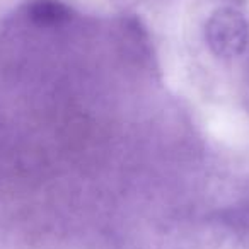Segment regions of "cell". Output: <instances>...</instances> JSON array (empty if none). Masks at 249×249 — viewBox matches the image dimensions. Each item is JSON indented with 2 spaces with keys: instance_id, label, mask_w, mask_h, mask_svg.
<instances>
[{
  "instance_id": "cell-1",
  "label": "cell",
  "mask_w": 249,
  "mask_h": 249,
  "mask_svg": "<svg viewBox=\"0 0 249 249\" xmlns=\"http://www.w3.org/2000/svg\"><path fill=\"white\" fill-rule=\"evenodd\" d=\"M205 38L212 53L220 58H234L246 52L249 43V22L242 12L222 7L210 16Z\"/></svg>"
},
{
  "instance_id": "cell-2",
  "label": "cell",
  "mask_w": 249,
  "mask_h": 249,
  "mask_svg": "<svg viewBox=\"0 0 249 249\" xmlns=\"http://www.w3.org/2000/svg\"><path fill=\"white\" fill-rule=\"evenodd\" d=\"M72 9L60 0H33L28 5V19L41 29H56L72 21Z\"/></svg>"
},
{
  "instance_id": "cell-3",
  "label": "cell",
  "mask_w": 249,
  "mask_h": 249,
  "mask_svg": "<svg viewBox=\"0 0 249 249\" xmlns=\"http://www.w3.org/2000/svg\"><path fill=\"white\" fill-rule=\"evenodd\" d=\"M222 224H225L231 231H234L235 235H241V239L249 241V207L224 212Z\"/></svg>"
}]
</instances>
